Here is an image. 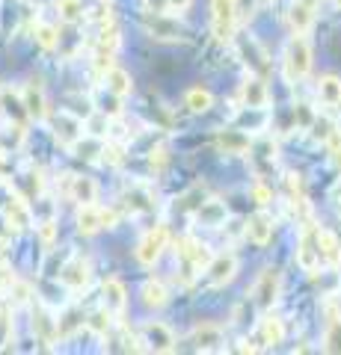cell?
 I'll return each mask as SVG.
<instances>
[{
	"mask_svg": "<svg viewBox=\"0 0 341 355\" xmlns=\"http://www.w3.org/2000/svg\"><path fill=\"white\" fill-rule=\"evenodd\" d=\"M235 272H238V258L235 254H219V258L208 261V279H211L214 287L232 282Z\"/></svg>",
	"mask_w": 341,
	"mask_h": 355,
	"instance_id": "cell-4",
	"label": "cell"
},
{
	"mask_svg": "<svg viewBox=\"0 0 341 355\" xmlns=\"http://www.w3.org/2000/svg\"><path fill=\"white\" fill-rule=\"evenodd\" d=\"M303 3H309V6H315V0H303Z\"/></svg>",
	"mask_w": 341,
	"mask_h": 355,
	"instance_id": "cell-41",
	"label": "cell"
},
{
	"mask_svg": "<svg viewBox=\"0 0 341 355\" xmlns=\"http://www.w3.org/2000/svg\"><path fill=\"white\" fill-rule=\"evenodd\" d=\"M101 293H104V311H107V314H122L125 302H128L125 284L119 282V279H107V282L101 284Z\"/></svg>",
	"mask_w": 341,
	"mask_h": 355,
	"instance_id": "cell-10",
	"label": "cell"
},
{
	"mask_svg": "<svg viewBox=\"0 0 341 355\" xmlns=\"http://www.w3.org/2000/svg\"><path fill=\"white\" fill-rule=\"evenodd\" d=\"M261 335H264V343H270V347L282 343V338H285L282 320H279V317H264V320H261Z\"/></svg>",
	"mask_w": 341,
	"mask_h": 355,
	"instance_id": "cell-27",
	"label": "cell"
},
{
	"mask_svg": "<svg viewBox=\"0 0 341 355\" xmlns=\"http://www.w3.org/2000/svg\"><path fill=\"white\" fill-rule=\"evenodd\" d=\"M335 3H338V6H341V0H335Z\"/></svg>",
	"mask_w": 341,
	"mask_h": 355,
	"instance_id": "cell-42",
	"label": "cell"
},
{
	"mask_svg": "<svg viewBox=\"0 0 341 355\" xmlns=\"http://www.w3.org/2000/svg\"><path fill=\"white\" fill-rule=\"evenodd\" d=\"M60 279H63L65 287H72V291H81V287L90 284V263L81 261V258H74L69 266H63Z\"/></svg>",
	"mask_w": 341,
	"mask_h": 355,
	"instance_id": "cell-12",
	"label": "cell"
},
{
	"mask_svg": "<svg viewBox=\"0 0 341 355\" xmlns=\"http://www.w3.org/2000/svg\"><path fill=\"white\" fill-rule=\"evenodd\" d=\"M184 107L190 110V113H196V116H199V113H208V110L214 107V95L208 92V89H202V86H193L190 92L184 95Z\"/></svg>",
	"mask_w": 341,
	"mask_h": 355,
	"instance_id": "cell-18",
	"label": "cell"
},
{
	"mask_svg": "<svg viewBox=\"0 0 341 355\" xmlns=\"http://www.w3.org/2000/svg\"><path fill=\"white\" fill-rule=\"evenodd\" d=\"M57 9H60L63 21H78L83 15V3H81V0H57Z\"/></svg>",
	"mask_w": 341,
	"mask_h": 355,
	"instance_id": "cell-31",
	"label": "cell"
},
{
	"mask_svg": "<svg viewBox=\"0 0 341 355\" xmlns=\"http://www.w3.org/2000/svg\"><path fill=\"white\" fill-rule=\"evenodd\" d=\"M217 146L223 148L226 154H244L249 148V137H244L240 130H223L217 137Z\"/></svg>",
	"mask_w": 341,
	"mask_h": 355,
	"instance_id": "cell-21",
	"label": "cell"
},
{
	"mask_svg": "<svg viewBox=\"0 0 341 355\" xmlns=\"http://www.w3.org/2000/svg\"><path fill=\"white\" fill-rule=\"evenodd\" d=\"M238 349H240V352H256V347H252V343H247V340H244V343H240V347H238Z\"/></svg>",
	"mask_w": 341,
	"mask_h": 355,
	"instance_id": "cell-40",
	"label": "cell"
},
{
	"mask_svg": "<svg viewBox=\"0 0 341 355\" xmlns=\"http://www.w3.org/2000/svg\"><path fill=\"white\" fill-rule=\"evenodd\" d=\"M116 48H119V30L116 27H104L101 30V39H98V51H110V53H116Z\"/></svg>",
	"mask_w": 341,
	"mask_h": 355,
	"instance_id": "cell-32",
	"label": "cell"
},
{
	"mask_svg": "<svg viewBox=\"0 0 341 355\" xmlns=\"http://www.w3.org/2000/svg\"><path fill=\"white\" fill-rule=\"evenodd\" d=\"M244 101H247V107H256V110L267 104V86H264V80L249 77L244 83Z\"/></svg>",
	"mask_w": 341,
	"mask_h": 355,
	"instance_id": "cell-25",
	"label": "cell"
},
{
	"mask_svg": "<svg viewBox=\"0 0 341 355\" xmlns=\"http://www.w3.org/2000/svg\"><path fill=\"white\" fill-rule=\"evenodd\" d=\"M167 240H169V231L167 225H158V228H151L146 237L140 240V246H137V261L142 266H151L158 258H160V252L167 249Z\"/></svg>",
	"mask_w": 341,
	"mask_h": 355,
	"instance_id": "cell-3",
	"label": "cell"
},
{
	"mask_svg": "<svg viewBox=\"0 0 341 355\" xmlns=\"http://www.w3.org/2000/svg\"><path fill=\"white\" fill-rule=\"evenodd\" d=\"M151 166H158V169H160V166L163 163H167V148H151Z\"/></svg>",
	"mask_w": 341,
	"mask_h": 355,
	"instance_id": "cell-38",
	"label": "cell"
},
{
	"mask_svg": "<svg viewBox=\"0 0 341 355\" xmlns=\"http://www.w3.org/2000/svg\"><path fill=\"white\" fill-rule=\"evenodd\" d=\"M90 326H92L95 331H104V329H110V314H107V311H101V314H95Z\"/></svg>",
	"mask_w": 341,
	"mask_h": 355,
	"instance_id": "cell-36",
	"label": "cell"
},
{
	"mask_svg": "<svg viewBox=\"0 0 341 355\" xmlns=\"http://www.w3.org/2000/svg\"><path fill=\"white\" fill-rule=\"evenodd\" d=\"M128 207H134V210H151V202H149V196L134 193V196H128Z\"/></svg>",
	"mask_w": 341,
	"mask_h": 355,
	"instance_id": "cell-35",
	"label": "cell"
},
{
	"mask_svg": "<svg viewBox=\"0 0 341 355\" xmlns=\"http://www.w3.org/2000/svg\"><path fill=\"white\" fill-rule=\"evenodd\" d=\"M193 343H196V349H217L223 343V331H219V326L202 323L193 331Z\"/></svg>",
	"mask_w": 341,
	"mask_h": 355,
	"instance_id": "cell-19",
	"label": "cell"
},
{
	"mask_svg": "<svg viewBox=\"0 0 341 355\" xmlns=\"http://www.w3.org/2000/svg\"><path fill=\"white\" fill-rule=\"evenodd\" d=\"M317 261H321V254H317L315 234L309 231V234H303V243H300V249H297V263H300L306 272H312L317 266Z\"/></svg>",
	"mask_w": 341,
	"mask_h": 355,
	"instance_id": "cell-17",
	"label": "cell"
},
{
	"mask_svg": "<svg viewBox=\"0 0 341 355\" xmlns=\"http://www.w3.org/2000/svg\"><path fill=\"white\" fill-rule=\"evenodd\" d=\"M288 24L294 30V36H306V33L312 30L315 24V12L309 3H303V0H294L291 9H288Z\"/></svg>",
	"mask_w": 341,
	"mask_h": 355,
	"instance_id": "cell-9",
	"label": "cell"
},
{
	"mask_svg": "<svg viewBox=\"0 0 341 355\" xmlns=\"http://www.w3.org/2000/svg\"><path fill=\"white\" fill-rule=\"evenodd\" d=\"M315 243H317V254H321L329 266L341 263V243H338V237L333 234V231H317Z\"/></svg>",
	"mask_w": 341,
	"mask_h": 355,
	"instance_id": "cell-14",
	"label": "cell"
},
{
	"mask_svg": "<svg viewBox=\"0 0 341 355\" xmlns=\"http://www.w3.org/2000/svg\"><path fill=\"white\" fill-rule=\"evenodd\" d=\"M104 86L116 98H125V95H131V89H134V80H131L128 71H122V69H116V65H113V69L104 71Z\"/></svg>",
	"mask_w": 341,
	"mask_h": 355,
	"instance_id": "cell-15",
	"label": "cell"
},
{
	"mask_svg": "<svg viewBox=\"0 0 341 355\" xmlns=\"http://www.w3.org/2000/svg\"><path fill=\"white\" fill-rule=\"evenodd\" d=\"M146 30L151 33V36H158V39H178V27L172 24V21H167V18H160V12L155 15V18H146Z\"/></svg>",
	"mask_w": 341,
	"mask_h": 355,
	"instance_id": "cell-26",
	"label": "cell"
},
{
	"mask_svg": "<svg viewBox=\"0 0 341 355\" xmlns=\"http://www.w3.org/2000/svg\"><path fill=\"white\" fill-rule=\"evenodd\" d=\"M36 42H39L45 51H53V48H57V42H60L57 27H51V24H39V27H36Z\"/></svg>",
	"mask_w": 341,
	"mask_h": 355,
	"instance_id": "cell-30",
	"label": "cell"
},
{
	"mask_svg": "<svg viewBox=\"0 0 341 355\" xmlns=\"http://www.w3.org/2000/svg\"><path fill=\"white\" fill-rule=\"evenodd\" d=\"M196 214H199V222L208 228H217L226 222V205L219 202H202L199 207H196Z\"/></svg>",
	"mask_w": 341,
	"mask_h": 355,
	"instance_id": "cell-22",
	"label": "cell"
},
{
	"mask_svg": "<svg viewBox=\"0 0 341 355\" xmlns=\"http://www.w3.org/2000/svg\"><path fill=\"white\" fill-rule=\"evenodd\" d=\"M24 113L30 116V119H36V121H42L48 116V101H45V92H42V86H36V83H30V86H24Z\"/></svg>",
	"mask_w": 341,
	"mask_h": 355,
	"instance_id": "cell-11",
	"label": "cell"
},
{
	"mask_svg": "<svg viewBox=\"0 0 341 355\" xmlns=\"http://www.w3.org/2000/svg\"><path fill=\"white\" fill-rule=\"evenodd\" d=\"M247 237L256 243V246H267L270 237H273V219L264 214V210H258V214H252L247 219Z\"/></svg>",
	"mask_w": 341,
	"mask_h": 355,
	"instance_id": "cell-7",
	"label": "cell"
},
{
	"mask_svg": "<svg viewBox=\"0 0 341 355\" xmlns=\"http://www.w3.org/2000/svg\"><path fill=\"white\" fill-rule=\"evenodd\" d=\"M116 222H119L116 210H104L101 207V228H116Z\"/></svg>",
	"mask_w": 341,
	"mask_h": 355,
	"instance_id": "cell-37",
	"label": "cell"
},
{
	"mask_svg": "<svg viewBox=\"0 0 341 355\" xmlns=\"http://www.w3.org/2000/svg\"><path fill=\"white\" fill-rule=\"evenodd\" d=\"M69 196H72L78 205L95 202V196H98V184L92 181V178H86V175H69Z\"/></svg>",
	"mask_w": 341,
	"mask_h": 355,
	"instance_id": "cell-13",
	"label": "cell"
},
{
	"mask_svg": "<svg viewBox=\"0 0 341 355\" xmlns=\"http://www.w3.org/2000/svg\"><path fill=\"white\" fill-rule=\"evenodd\" d=\"M276 293H279V272L276 270H264L258 284H256V291H252V296H256V302L261 308H270L273 302H276Z\"/></svg>",
	"mask_w": 341,
	"mask_h": 355,
	"instance_id": "cell-6",
	"label": "cell"
},
{
	"mask_svg": "<svg viewBox=\"0 0 341 355\" xmlns=\"http://www.w3.org/2000/svg\"><path fill=\"white\" fill-rule=\"evenodd\" d=\"M211 18H214V36L219 42H228L238 21V0H211Z\"/></svg>",
	"mask_w": 341,
	"mask_h": 355,
	"instance_id": "cell-1",
	"label": "cell"
},
{
	"mask_svg": "<svg viewBox=\"0 0 341 355\" xmlns=\"http://www.w3.org/2000/svg\"><path fill=\"white\" fill-rule=\"evenodd\" d=\"M285 60H288V77H306L312 71V48L303 36H294L288 42V51H285Z\"/></svg>",
	"mask_w": 341,
	"mask_h": 355,
	"instance_id": "cell-2",
	"label": "cell"
},
{
	"mask_svg": "<svg viewBox=\"0 0 341 355\" xmlns=\"http://www.w3.org/2000/svg\"><path fill=\"white\" fill-rule=\"evenodd\" d=\"M317 95H321L324 104L338 107L341 104V80L335 74H324L321 80H317Z\"/></svg>",
	"mask_w": 341,
	"mask_h": 355,
	"instance_id": "cell-20",
	"label": "cell"
},
{
	"mask_svg": "<svg viewBox=\"0 0 341 355\" xmlns=\"http://www.w3.org/2000/svg\"><path fill=\"white\" fill-rule=\"evenodd\" d=\"M252 198H256V202L264 207V205H270V202H273V193H270L264 184H256V187H252Z\"/></svg>",
	"mask_w": 341,
	"mask_h": 355,
	"instance_id": "cell-34",
	"label": "cell"
},
{
	"mask_svg": "<svg viewBox=\"0 0 341 355\" xmlns=\"http://www.w3.org/2000/svg\"><path fill=\"white\" fill-rule=\"evenodd\" d=\"M324 349L333 352V355L341 352V320H333V323L326 326V331H324Z\"/></svg>",
	"mask_w": 341,
	"mask_h": 355,
	"instance_id": "cell-29",
	"label": "cell"
},
{
	"mask_svg": "<svg viewBox=\"0 0 341 355\" xmlns=\"http://www.w3.org/2000/svg\"><path fill=\"white\" fill-rule=\"evenodd\" d=\"M39 237H42V243H45V246H51L53 237H57V225H53L51 219L42 222V225H39Z\"/></svg>",
	"mask_w": 341,
	"mask_h": 355,
	"instance_id": "cell-33",
	"label": "cell"
},
{
	"mask_svg": "<svg viewBox=\"0 0 341 355\" xmlns=\"http://www.w3.org/2000/svg\"><path fill=\"white\" fill-rule=\"evenodd\" d=\"M6 216H9V222H13L15 228H30L33 225V214H30V207H27V202L21 196H15L13 202H9Z\"/></svg>",
	"mask_w": 341,
	"mask_h": 355,
	"instance_id": "cell-24",
	"label": "cell"
},
{
	"mask_svg": "<svg viewBox=\"0 0 341 355\" xmlns=\"http://www.w3.org/2000/svg\"><path fill=\"white\" fill-rule=\"evenodd\" d=\"M169 302V293H167V287H163L160 282H146L142 284V305L146 308H163Z\"/></svg>",
	"mask_w": 341,
	"mask_h": 355,
	"instance_id": "cell-23",
	"label": "cell"
},
{
	"mask_svg": "<svg viewBox=\"0 0 341 355\" xmlns=\"http://www.w3.org/2000/svg\"><path fill=\"white\" fill-rule=\"evenodd\" d=\"M81 137H83V121L78 116H72V113H65V110H63V113L57 116V139L63 142L65 148H72Z\"/></svg>",
	"mask_w": 341,
	"mask_h": 355,
	"instance_id": "cell-8",
	"label": "cell"
},
{
	"mask_svg": "<svg viewBox=\"0 0 341 355\" xmlns=\"http://www.w3.org/2000/svg\"><path fill=\"white\" fill-rule=\"evenodd\" d=\"M142 335H146L149 349H155V352H172L175 349V335L163 323H146L142 326Z\"/></svg>",
	"mask_w": 341,
	"mask_h": 355,
	"instance_id": "cell-5",
	"label": "cell"
},
{
	"mask_svg": "<svg viewBox=\"0 0 341 355\" xmlns=\"http://www.w3.org/2000/svg\"><path fill=\"white\" fill-rule=\"evenodd\" d=\"M190 3H193V0H167V6H169V9H178V12H184V9L190 6Z\"/></svg>",
	"mask_w": 341,
	"mask_h": 355,
	"instance_id": "cell-39",
	"label": "cell"
},
{
	"mask_svg": "<svg viewBox=\"0 0 341 355\" xmlns=\"http://www.w3.org/2000/svg\"><path fill=\"white\" fill-rule=\"evenodd\" d=\"M33 331H39L42 338H53V335H57V323H53L51 314L42 305L33 311Z\"/></svg>",
	"mask_w": 341,
	"mask_h": 355,
	"instance_id": "cell-28",
	"label": "cell"
},
{
	"mask_svg": "<svg viewBox=\"0 0 341 355\" xmlns=\"http://www.w3.org/2000/svg\"><path fill=\"white\" fill-rule=\"evenodd\" d=\"M78 228H81V234H95V231H101V207H98L95 202L81 205V210H78Z\"/></svg>",
	"mask_w": 341,
	"mask_h": 355,
	"instance_id": "cell-16",
	"label": "cell"
}]
</instances>
